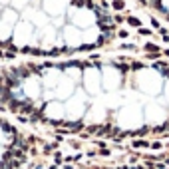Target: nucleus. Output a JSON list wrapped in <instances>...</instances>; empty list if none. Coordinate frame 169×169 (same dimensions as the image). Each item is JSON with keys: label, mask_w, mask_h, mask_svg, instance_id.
<instances>
[{"label": "nucleus", "mask_w": 169, "mask_h": 169, "mask_svg": "<svg viewBox=\"0 0 169 169\" xmlns=\"http://www.w3.org/2000/svg\"><path fill=\"white\" fill-rule=\"evenodd\" d=\"M0 111L86 139H163L169 137V62L82 54L4 64Z\"/></svg>", "instance_id": "f257e3e1"}, {"label": "nucleus", "mask_w": 169, "mask_h": 169, "mask_svg": "<svg viewBox=\"0 0 169 169\" xmlns=\"http://www.w3.org/2000/svg\"><path fill=\"white\" fill-rule=\"evenodd\" d=\"M52 169H169V157H117V159H94L56 165Z\"/></svg>", "instance_id": "20e7f679"}, {"label": "nucleus", "mask_w": 169, "mask_h": 169, "mask_svg": "<svg viewBox=\"0 0 169 169\" xmlns=\"http://www.w3.org/2000/svg\"><path fill=\"white\" fill-rule=\"evenodd\" d=\"M46 145L44 137L20 127L0 111V169H30Z\"/></svg>", "instance_id": "7ed1b4c3"}, {"label": "nucleus", "mask_w": 169, "mask_h": 169, "mask_svg": "<svg viewBox=\"0 0 169 169\" xmlns=\"http://www.w3.org/2000/svg\"><path fill=\"white\" fill-rule=\"evenodd\" d=\"M110 0H0V52L58 60L104 50L119 36Z\"/></svg>", "instance_id": "f03ea898"}]
</instances>
